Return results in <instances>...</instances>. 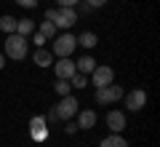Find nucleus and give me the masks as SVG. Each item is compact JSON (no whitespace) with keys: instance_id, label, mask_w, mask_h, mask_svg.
Masks as SVG:
<instances>
[{"instance_id":"1","label":"nucleus","mask_w":160,"mask_h":147,"mask_svg":"<svg viewBox=\"0 0 160 147\" xmlns=\"http://www.w3.org/2000/svg\"><path fill=\"white\" fill-rule=\"evenodd\" d=\"M46 19L53 24V27H62V29H69L75 22H78V11L75 8H64V6H59V8H48L46 11Z\"/></svg>"},{"instance_id":"2","label":"nucleus","mask_w":160,"mask_h":147,"mask_svg":"<svg viewBox=\"0 0 160 147\" xmlns=\"http://www.w3.org/2000/svg\"><path fill=\"white\" fill-rule=\"evenodd\" d=\"M27 48H29V40L24 38V35H16V32H11L6 38V54L3 56H8V59H24L27 56Z\"/></svg>"},{"instance_id":"3","label":"nucleus","mask_w":160,"mask_h":147,"mask_svg":"<svg viewBox=\"0 0 160 147\" xmlns=\"http://www.w3.org/2000/svg\"><path fill=\"white\" fill-rule=\"evenodd\" d=\"M75 48H78V38H75V35L64 32V35H56V38H53V56H56V59L72 56Z\"/></svg>"},{"instance_id":"4","label":"nucleus","mask_w":160,"mask_h":147,"mask_svg":"<svg viewBox=\"0 0 160 147\" xmlns=\"http://www.w3.org/2000/svg\"><path fill=\"white\" fill-rule=\"evenodd\" d=\"M53 110H56V118L59 120H72L75 115H78L80 104H78V99H75L72 94H67V96H62V102H59Z\"/></svg>"},{"instance_id":"5","label":"nucleus","mask_w":160,"mask_h":147,"mask_svg":"<svg viewBox=\"0 0 160 147\" xmlns=\"http://www.w3.org/2000/svg\"><path fill=\"white\" fill-rule=\"evenodd\" d=\"M99 104H115V102H120L123 99V86H115V83H109V86H102V88H96V96H93Z\"/></svg>"},{"instance_id":"6","label":"nucleus","mask_w":160,"mask_h":147,"mask_svg":"<svg viewBox=\"0 0 160 147\" xmlns=\"http://www.w3.org/2000/svg\"><path fill=\"white\" fill-rule=\"evenodd\" d=\"M144 104H147V91L144 88H133L126 94V110L139 113V110H144Z\"/></svg>"},{"instance_id":"7","label":"nucleus","mask_w":160,"mask_h":147,"mask_svg":"<svg viewBox=\"0 0 160 147\" xmlns=\"http://www.w3.org/2000/svg\"><path fill=\"white\" fill-rule=\"evenodd\" d=\"M91 80H93V86L96 88H102V86H109L115 80V70L112 67H107V64H102V67H93V72H91Z\"/></svg>"},{"instance_id":"8","label":"nucleus","mask_w":160,"mask_h":147,"mask_svg":"<svg viewBox=\"0 0 160 147\" xmlns=\"http://www.w3.org/2000/svg\"><path fill=\"white\" fill-rule=\"evenodd\" d=\"M51 67H53V72H56V78H62V80H69L75 72H78V70H75V62H72L69 56L56 59V62H53Z\"/></svg>"},{"instance_id":"9","label":"nucleus","mask_w":160,"mask_h":147,"mask_svg":"<svg viewBox=\"0 0 160 147\" xmlns=\"http://www.w3.org/2000/svg\"><path fill=\"white\" fill-rule=\"evenodd\" d=\"M126 126H128V120H126V113L123 110H109L107 113V129L112 134H123Z\"/></svg>"},{"instance_id":"10","label":"nucleus","mask_w":160,"mask_h":147,"mask_svg":"<svg viewBox=\"0 0 160 147\" xmlns=\"http://www.w3.org/2000/svg\"><path fill=\"white\" fill-rule=\"evenodd\" d=\"M75 118H78V129H80V131H88V129L96 126V113H93V110H83V113L78 110Z\"/></svg>"},{"instance_id":"11","label":"nucleus","mask_w":160,"mask_h":147,"mask_svg":"<svg viewBox=\"0 0 160 147\" xmlns=\"http://www.w3.org/2000/svg\"><path fill=\"white\" fill-rule=\"evenodd\" d=\"M32 62L38 64V67H51V64H53V54L46 51V48H38L35 56H32Z\"/></svg>"},{"instance_id":"12","label":"nucleus","mask_w":160,"mask_h":147,"mask_svg":"<svg viewBox=\"0 0 160 147\" xmlns=\"http://www.w3.org/2000/svg\"><path fill=\"white\" fill-rule=\"evenodd\" d=\"M93 67H96V59L93 56H80V62H75V70H78L80 75H91Z\"/></svg>"},{"instance_id":"13","label":"nucleus","mask_w":160,"mask_h":147,"mask_svg":"<svg viewBox=\"0 0 160 147\" xmlns=\"http://www.w3.org/2000/svg\"><path fill=\"white\" fill-rule=\"evenodd\" d=\"M29 129H32V136L35 139H46V118H32L29 120Z\"/></svg>"},{"instance_id":"14","label":"nucleus","mask_w":160,"mask_h":147,"mask_svg":"<svg viewBox=\"0 0 160 147\" xmlns=\"http://www.w3.org/2000/svg\"><path fill=\"white\" fill-rule=\"evenodd\" d=\"M35 22L32 19H16V35H24V38H27V35H32L35 32Z\"/></svg>"},{"instance_id":"15","label":"nucleus","mask_w":160,"mask_h":147,"mask_svg":"<svg viewBox=\"0 0 160 147\" xmlns=\"http://www.w3.org/2000/svg\"><path fill=\"white\" fill-rule=\"evenodd\" d=\"M99 147H128V142L120 134H109V136H104V139L99 142Z\"/></svg>"},{"instance_id":"16","label":"nucleus","mask_w":160,"mask_h":147,"mask_svg":"<svg viewBox=\"0 0 160 147\" xmlns=\"http://www.w3.org/2000/svg\"><path fill=\"white\" fill-rule=\"evenodd\" d=\"M38 32L43 35V38H46V40H53V38H56V27H53V24L48 22V19H46V22H40Z\"/></svg>"},{"instance_id":"17","label":"nucleus","mask_w":160,"mask_h":147,"mask_svg":"<svg viewBox=\"0 0 160 147\" xmlns=\"http://www.w3.org/2000/svg\"><path fill=\"white\" fill-rule=\"evenodd\" d=\"M78 43L83 45V48H93V45L99 43V38H96V32H80Z\"/></svg>"},{"instance_id":"18","label":"nucleus","mask_w":160,"mask_h":147,"mask_svg":"<svg viewBox=\"0 0 160 147\" xmlns=\"http://www.w3.org/2000/svg\"><path fill=\"white\" fill-rule=\"evenodd\" d=\"M0 29H3L6 35L16 32V19H13V16H8V13H6V16H0Z\"/></svg>"},{"instance_id":"19","label":"nucleus","mask_w":160,"mask_h":147,"mask_svg":"<svg viewBox=\"0 0 160 147\" xmlns=\"http://www.w3.org/2000/svg\"><path fill=\"white\" fill-rule=\"evenodd\" d=\"M53 91H56L59 96H67L69 91H72V86H69V80H62V78H56V83H53Z\"/></svg>"},{"instance_id":"20","label":"nucleus","mask_w":160,"mask_h":147,"mask_svg":"<svg viewBox=\"0 0 160 147\" xmlns=\"http://www.w3.org/2000/svg\"><path fill=\"white\" fill-rule=\"evenodd\" d=\"M69 86H72V88H86V86H88V80H86V75L75 72L72 78H69Z\"/></svg>"},{"instance_id":"21","label":"nucleus","mask_w":160,"mask_h":147,"mask_svg":"<svg viewBox=\"0 0 160 147\" xmlns=\"http://www.w3.org/2000/svg\"><path fill=\"white\" fill-rule=\"evenodd\" d=\"M32 35H35V38H32V43H35V45H38V48H43V45H46V43H48V40H46V38H43V35H40V32H38V29H35V32H32Z\"/></svg>"},{"instance_id":"22","label":"nucleus","mask_w":160,"mask_h":147,"mask_svg":"<svg viewBox=\"0 0 160 147\" xmlns=\"http://www.w3.org/2000/svg\"><path fill=\"white\" fill-rule=\"evenodd\" d=\"M16 6H22V8H38V0H16Z\"/></svg>"},{"instance_id":"23","label":"nucleus","mask_w":160,"mask_h":147,"mask_svg":"<svg viewBox=\"0 0 160 147\" xmlns=\"http://www.w3.org/2000/svg\"><path fill=\"white\" fill-rule=\"evenodd\" d=\"M88 3V8H102V6H107V0H86Z\"/></svg>"},{"instance_id":"24","label":"nucleus","mask_w":160,"mask_h":147,"mask_svg":"<svg viewBox=\"0 0 160 147\" xmlns=\"http://www.w3.org/2000/svg\"><path fill=\"white\" fill-rule=\"evenodd\" d=\"M56 3H59V6H64V8H75L80 0H56Z\"/></svg>"},{"instance_id":"25","label":"nucleus","mask_w":160,"mask_h":147,"mask_svg":"<svg viewBox=\"0 0 160 147\" xmlns=\"http://www.w3.org/2000/svg\"><path fill=\"white\" fill-rule=\"evenodd\" d=\"M64 131H67V134H75V131H78V123H72V120H67V126H64Z\"/></svg>"},{"instance_id":"26","label":"nucleus","mask_w":160,"mask_h":147,"mask_svg":"<svg viewBox=\"0 0 160 147\" xmlns=\"http://www.w3.org/2000/svg\"><path fill=\"white\" fill-rule=\"evenodd\" d=\"M6 67V56H3V54H0V70Z\"/></svg>"}]
</instances>
